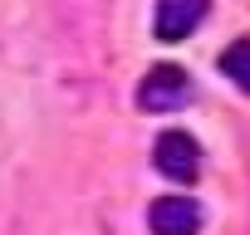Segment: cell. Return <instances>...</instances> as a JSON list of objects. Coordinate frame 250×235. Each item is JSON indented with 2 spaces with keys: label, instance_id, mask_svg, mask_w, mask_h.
Returning a JSON list of instances; mask_svg holds the SVG:
<instances>
[{
  "label": "cell",
  "instance_id": "obj_1",
  "mask_svg": "<svg viewBox=\"0 0 250 235\" xmlns=\"http://www.w3.org/2000/svg\"><path fill=\"white\" fill-rule=\"evenodd\" d=\"M187 98H191V74L177 69V64L147 69V78H143V88H138V103H143L147 113H172V108H182Z\"/></svg>",
  "mask_w": 250,
  "mask_h": 235
},
{
  "label": "cell",
  "instance_id": "obj_2",
  "mask_svg": "<svg viewBox=\"0 0 250 235\" xmlns=\"http://www.w3.org/2000/svg\"><path fill=\"white\" fill-rule=\"evenodd\" d=\"M152 157H157V172L172 176V181H196V172H201V147H196V137H187L182 128L162 133L157 147H152Z\"/></svg>",
  "mask_w": 250,
  "mask_h": 235
},
{
  "label": "cell",
  "instance_id": "obj_4",
  "mask_svg": "<svg viewBox=\"0 0 250 235\" xmlns=\"http://www.w3.org/2000/svg\"><path fill=\"white\" fill-rule=\"evenodd\" d=\"M201 20H206V0H157L152 35H157L162 44H177V39H187Z\"/></svg>",
  "mask_w": 250,
  "mask_h": 235
},
{
  "label": "cell",
  "instance_id": "obj_5",
  "mask_svg": "<svg viewBox=\"0 0 250 235\" xmlns=\"http://www.w3.org/2000/svg\"><path fill=\"white\" fill-rule=\"evenodd\" d=\"M221 74H226V78H235V88H245V93H250V39H235V44L221 54Z\"/></svg>",
  "mask_w": 250,
  "mask_h": 235
},
{
  "label": "cell",
  "instance_id": "obj_3",
  "mask_svg": "<svg viewBox=\"0 0 250 235\" xmlns=\"http://www.w3.org/2000/svg\"><path fill=\"white\" fill-rule=\"evenodd\" d=\"M147 220H152V235H196L206 215L191 196H157Z\"/></svg>",
  "mask_w": 250,
  "mask_h": 235
}]
</instances>
